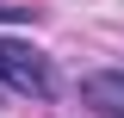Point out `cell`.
Wrapping results in <instances>:
<instances>
[{
  "mask_svg": "<svg viewBox=\"0 0 124 118\" xmlns=\"http://www.w3.org/2000/svg\"><path fill=\"white\" fill-rule=\"evenodd\" d=\"M0 81L13 93H25V100H50L56 93V68H50L44 50L19 44V37H0Z\"/></svg>",
  "mask_w": 124,
  "mask_h": 118,
  "instance_id": "cell-1",
  "label": "cell"
},
{
  "mask_svg": "<svg viewBox=\"0 0 124 118\" xmlns=\"http://www.w3.org/2000/svg\"><path fill=\"white\" fill-rule=\"evenodd\" d=\"M81 100L99 118H124V68H93L87 81H81Z\"/></svg>",
  "mask_w": 124,
  "mask_h": 118,
  "instance_id": "cell-2",
  "label": "cell"
},
{
  "mask_svg": "<svg viewBox=\"0 0 124 118\" xmlns=\"http://www.w3.org/2000/svg\"><path fill=\"white\" fill-rule=\"evenodd\" d=\"M0 19H31V6H6L0 0Z\"/></svg>",
  "mask_w": 124,
  "mask_h": 118,
  "instance_id": "cell-3",
  "label": "cell"
}]
</instances>
